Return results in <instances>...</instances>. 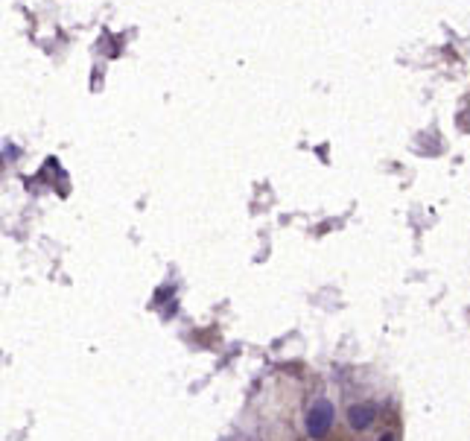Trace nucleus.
Here are the masks:
<instances>
[{
	"label": "nucleus",
	"instance_id": "nucleus-1",
	"mask_svg": "<svg viewBox=\"0 0 470 441\" xmlns=\"http://www.w3.org/2000/svg\"><path fill=\"white\" fill-rule=\"evenodd\" d=\"M333 427V403L330 400H316L307 412V432L312 438H325Z\"/></svg>",
	"mask_w": 470,
	"mask_h": 441
},
{
	"label": "nucleus",
	"instance_id": "nucleus-2",
	"mask_svg": "<svg viewBox=\"0 0 470 441\" xmlns=\"http://www.w3.org/2000/svg\"><path fill=\"white\" fill-rule=\"evenodd\" d=\"M374 421H377V406H374L371 400H362V403H354L348 409V424L354 430H368Z\"/></svg>",
	"mask_w": 470,
	"mask_h": 441
},
{
	"label": "nucleus",
	"instance_id": "nucleus-3",
	"mask_svg": "<svg viewBox=\"0 0 470 441\" xmlns=\"http://www.w3.org/2000/svg\"><path fill=\"white\" fill-rule=\"evenodd\" d=\"M380 441H394V435H392V432H383V435H380Z\"/></svg>",
	"mask_w": 470,
	"mask_h": 441
}]
</instances>
